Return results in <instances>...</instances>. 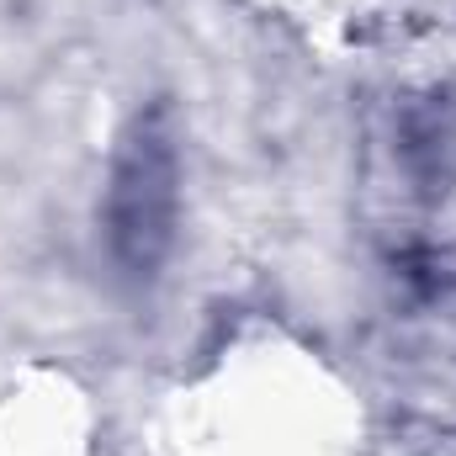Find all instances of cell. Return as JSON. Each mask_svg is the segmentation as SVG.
Returning a JSON list of instances; mask_svg holds the SVG:
<instances>
[{"instance_id":"cell-2","label":"cell","mask_w":456,"mask_h":456,"mask_svg":"<svg viewBox=\"0 0 456 456\" xmlns=\"http://www.w3.org/2000/svg\"><path fill=\"white\" fill-rule=\"evenodd\" d=\"M398 149H403V165H409L425 186L452 181V170H456V102L452 96L414 102V107L403 112Z\"/></svg>"},{"instance_id":"cell-1","label":"cell","mask_w":456,"mask_h":456,"mask_svg":"<svg viewBox=\"0 0 456 456\" xmlns=\"http://www.w3.org/2000/svg\"><path fill=\"white\" fill-rule=\"evenodd\" d=\"M181 224V133L165 102L143 107L117 138L112 175H107V255L127 281H154L175 249Z\"/></svg>"}]
</instances>
